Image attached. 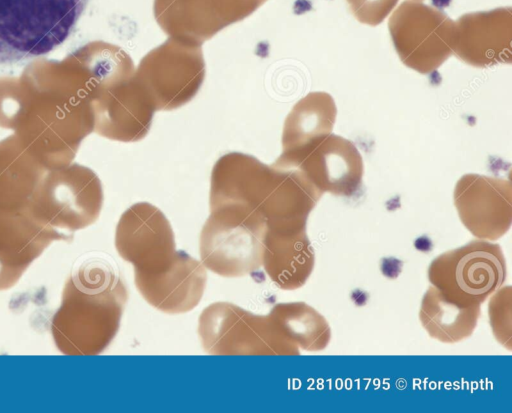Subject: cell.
Returning <instances> with one entry per match:
<instances>
[{"label": "cell", "mask_w": 512, "mask_h": 413, "mask_svg": "<svg viewBox=\"0 0 512 413\" xmlns=\"http://www.w3.org/2000/svg\"><path fill=\"white\" fill-rule=\"evenodd\" d=\"M509 12L468 14L455 23L453 53L468 65L487 68L512 61Z\"/></svg>", "instance_id": "14"}, {"label": "cell", "mask_w": 512, "mask_h": 413, "mask_svg": "<svg viewBox=\"0 0 512 413\" xmlns=\"http://www.w3.org/2000/svg\"><path fill=\"white\" fill-rule=\"evenodd\" d=\"M291 169L300 171L320 192L352 196L362 184L363 161L348 139L329 134Z\"/></svg>", "instance_id": "13"}, {"label": "cell", "mask_w": 512, "mask_h": 413, "mask_svg": "<svg viewBox=\"0 0 512 413\" xmlns=\"http://www.w3.org/2000/svg\"><path fill=\"white\" fill-rule=\"evenodd\" d=\"M115 247L121 258L133 265L134 279L167 272L180 253L169 220L148 202H138L121 215Z\"/></svg>", "instance_id": "9"}, {"label": "cell", "mask_w": 512, "mask_h": 413, "mask_svg": "<svg viewBox=\"0 0 512 413\" xmlns=\"http://www.w3.org/2000/svg\"><path fill=\"white\" fill-rule=\"evenodd\" d=\"M336 105L326 92H311L288 114L282 134V153L274 166L291 169L313 146L331 134Z\"/></svg>", "instance_id": "16"}, {"label": "cell", "mask_w": 512, "mask_h": 413, "mask_svg": "<svg viewBox=\"0 0 512 413\" xmlns=\"http://www.w3.org/2000/svg\"><path fill=\"white\" fill-rule=\"evenodd\" d=\"M102 204L103 191L96 174L77 167L37 187L26 209L42 224L73 236L74 231L98 219Z\"/></svg>", "instance_id": "8"}, {"label": "cell", "mask_w": 512, "mask_h": 413, "mask_svg": "<svg viewBox=\"0 0 512 413\" xmlns=\"http://www.w3.org/2000/svg\"><path fill=\"white\" fill-rule=\"evenodd\" d=\"M134 76L155 111L181 107L198 93L205 77L201 46L169 37L141 59Z\"/></svg>", "instance_id": "7"}, {"label": "cell", "mask_w": 512, "mask_h": 413, "mask_svg": "<svg viewBox=\"0 0 512 413\" xmlns=\"http://www.w3.org/2000/svg\"><path fill=\"white\" fill-rule=\"evenodd\" d=\"M388 26L401 61L421 74L433 72L453 54L455 23L440 11L405 4Z\"/></svg>", "instance_id": "10"}, {"label": "cell", "mask_w": 512, "mask_h": 413, "mask_svg": "<svg viewBox=\"0 0 512 413\" xmlns=\"http://www.w3.org/2000/svg\"><path fill=\"white\" fill-rule=\"evenodd\" d=\"M265 221L233 208L210 209L199 238L201 262L223 277H242L262 267Z\"/></svg>", "instance_id": "4"}, {"label": "cell", "mask_w": 512, "mask_h": 413, "mask_svg": "<svg viewBox=\"0 0 512 413\" xmlns=\"http://www.w3.org/2000/svg\"><path fill=\"white\" fill-rule=\"evenodd\" d=\"M203 349L214 355H297L267 315H257L228 302L207 306L199 316Z\"/></svg>", "instance_id": "6"}, {"label": "cell", "mask_w": 512, "mask_h": 413, "mask_svg": "<svg viewBox=\"0 0 512 413\" xmlns=\"http://www.w3.org/2000/svg\"><path fill=\"white\" fill-rule=\"evenodd\" d=\"M433 5L439 9L449 6L451 0H431Z\"/></svg>", "instance_id": "20"}, {"label": "cell", "mask_w": 512, "mask_h": 413, "mask_svg": "<svg viewBox=\"0 0 512 413\" xmlns=\"http://www.w3.org/2000/svg\"><path fill=\"white\" fill-rule=\"evenodd\" d=\"M72 239L36 220L26 208H0V290L13 287L53 241Z\"/></svg>", "instance_id": "12"}, {"label": "cell", "mask_w": 512, "mask_h": 413, "mask_svg": "<svg viewBox=\"0 0 512 413\" xmlns=\"http://www.w3.org/2000/svg\"><path fill=\"white\" fill-rule=\"evenodd\" d=\"M89 0H0V65L38 57L72 33Z\"/></svg>", "instance_id": "3"}, {"label": "cell", "mask_w": 512, "mask_h": 413, "mask_svg": "<svg viewBox=\"0 0 512 413\" xmlns=\"http://www.w3.org/2000/svg\"><path fill=\"white\" fill-rule=\"evenodd\" d=\"M134 280L137 290L151 306L164 313L180 314L199 304L207 273L201 261L180 250L175 264L167 272Z\"/></svg>", "instance_id": "15"}, {"label": "cell", "mask_w": 512, "mask_h": 413, "mask_svg": "<svg viewBox=\"0 0 512 413\" xmlns=\"http://www.w3.org/2000/svg\"><path fill=\"white\" fill-rule=\"evenodd\" d=\"M479 306H460L445 299L434 287L423 298L420 319L428 333L443 342L468 337L477 322Z\"/></svg>", "instance_id": "19"}, {"label": "cell", "mask_w": 512, "mask_h": 413, "mask_svg": "<svg viewBox=\"0 0 512 413\" xmlns=\"http://www.w3.org/2000/svg\"><path fill=\"white\" fill-rule=\"evenodd\" d=\"M428 276L445 299L460 306H479L503 284L505 260L498 245L474 241L434 259Z\"/></svg>", "instance_id": "5"}, {"label": "cell", "mask_w": 512, "mask_h": 413, "mask_svg": "<svg viewBox=\"0 0 512 413\" xmlns=\"http://www.w3.org/2000/svg\"><path fill=\"white\" fill-rule=\"evenodd\" d=\"M509 180L466 174L456 183L454 203L462 223L477 237L497 239L509 229L512 216Z\"/></svg>", "instance_id": "11"}, {"label": "cell", "mask_w": 512, "mask_h": 413, "mask_svg": "<svg viewBox=\"0 0 512 413\" xmlns=\"http://www.w3.org/2000/svg\"><path fill=\"white\" fill-rule=\"evenodd\" d=\"M319 198L298 170L268 166L249 154L227 153L211 173L210 209L230 207L254 213L269 229L305 223Z\"/></svg>", "instance_id": "1"}, {"label": "cell", "mask_w": 512, "mask_h": 413, "mask_svg": "<svg viewBox=\"0 0 512 413\" xmlns=\"http://www.w3.org/2000/svg\"><path fill=\"white\" fill-rule=\"evenodd\" d=\"M128 299L117 268L104 259L85 261L67 280L51 319L57 349L65 355H96L116 336Z\"/></svg>", "instance_id": "2"}, {"label": "cell", "mask_w": 512, "mask_h": 413, "mask_svg": "<svg viewBox=\"0 0 512 413\" xmlns=\"http://www.w3.org/2000/svg\"><path fill=\"white\" fill-rule=\"evenodd\" d=\"M313 266L314 251L306 229L265 230L262 267L276 286L284 290L301 287L309 278Z\"/></svg>", "instance_id": "17"}, {"label": "cell", "mask_w": 512, "mask_h": 413, "mask_svg": "<svg viewBox=\"0 0 512 413\" xmlns=\"http://www.w3.org/2000/svg\"><path fill=\"white\" fill-rule=\"evenodd\" d=\"M281 336L295 349L322 350L329 342L324 318L303 302L276 304L267 314Z\"/></svg>", "instance_id": "18"}]
</instances>
